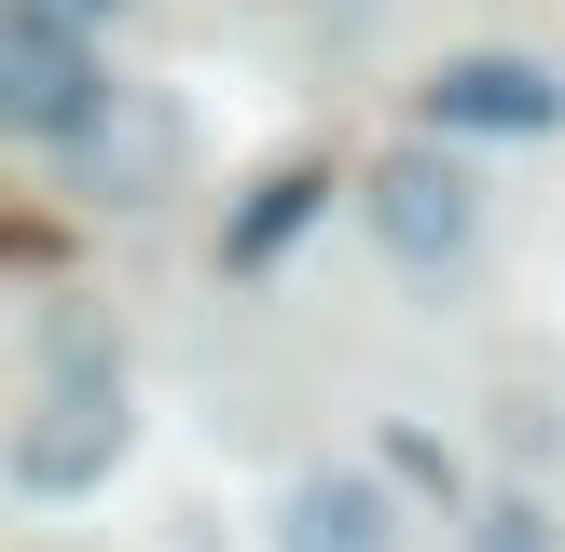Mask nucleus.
Wrapping results in <instances>:
<instances>
[{"label":"nucleus","instance_id":"obj_1","mask_svg":"<svg viewBox=\"0 0 565 552\" xmlns=\"http://www.w3.org/2000/svg\"><path fill=\"white\" fill-rule=\"evenodd\" d=\"M110 456H125V359L55 304L28 414H14V497H83V484H110Z\"/></svg>","mask_w":565,"mask_h":552},{"label":"nucleus","instance_id":"obj_2","mask_svg":"<svg viewBox=\"0 0 565 552\" xmlns=\"http://www.w3.org/2000/svg\"><path fill=\"white\" fill-rule=\"evenodd\" d=\"M55 166H70L83 208H166V193H180V166H193V110L166 97V83H110Z\"/></svg>","mask_w":565,"mask_h":552},{"label":"nucleus","instance_id":"obj_3","mask_svg":"<svg viewBox=\"0 0 565 552\" xmlns=\"http://www.w3.org/2000/svg\"><path fill=\"white\" fill-rule=\"evenodd\" d=\"M97 97H110V83H97V42H83L70 14H42V0H0V125L70 152Z\"/></svg>","mask_w":565,"mask_h":552},{"label":"nucleus","instance_id":"obj_4","mask_svg":"<svg viewBox=\"0 0 565 552\" xmlns=\"http://www.w3.org/2000/svg\"><path fill=\"white\" fill-rule=\"evenodd\" d=\"M359 208H373V235L401 248V263H456V248L483 235V193H469V166H456V152H428V138H414V152H386Z\"/></svg>","mask_w":565,"mask_h":552},{"label":"nucleus","instance_id":"obj_5","mask_svg":"<svg viewBox=\"0 0 565 552\" xmlns=\"http://www.w3.org/2000/svg\"><path fill=\"white\" fill-rule=\"evenodd\" d=\"M552 125H565V70H539V55L428 70V138H552Z\"/></svg>","mask_w":565,"mask_h":552},{"label":"nucleus","instance_id":"obj_6","mask_svg":"<svg viewBox=\"0 0 565 552\" xmlns=\"http://www.w3.org/2000/svg\"><path fill=\"white\" fill-rule=\"evenodd\" d=\"M276 552H401V497L373 469H303L276 497Z\"/></svg>","mask_w":565,"mask_h":552},{"label":"nucleus","instance_id":"obj_7","mask_svg":"<svg viewBox=\"0 0 565 552\" xmlns=\"http://www.w3.org/2000/svg\"><path fill=\"white\" fill-rule=\"evenodd\" d=\"M303 208H318V180H263V208H248V221H235V263H263V248H276V235H290V221H303Z\"/></svg>","mask_w":565,"mask_h":552},{"label":"nucleus","instance_id":"obj_8","mask_svg":"<svg viewBox=\"0 0 565 552\" xmlns=\"http://www.w3.org/2000/svg\"><path fill=\"white\" fill-rule=\"evenodd\" d=\"M483 552H552V539H539V511H483Z\"/></svg>","mask_w":565,"mask_h":552},{"label":"nucleus","instance_id":"obj_9","mask_svg":"<svg viewBox=\"0 0 565 552\" xmlns=\"http://www.w3.org/2000/svg\"><path fill=\"white\" fill-rule=\"evenodd\" d=\"M42 14H70V28H97V14H125V0H42Z\"/></svg>","mask_w":565,"mask_h":552}]
</instances>
